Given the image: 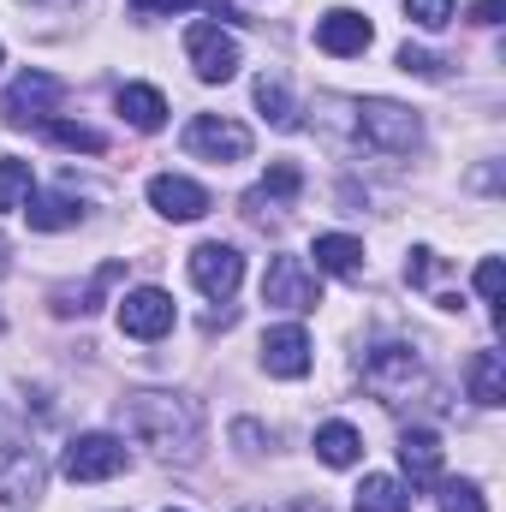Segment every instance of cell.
Instances as JSON below:
<instances>
[{
	"mask_svg": "<svg viewBox=\"0 0 506 512\" xmlns=\"http://www.w3.org/2000/svg\"><path fill=\"white\" fill-rule=\"evenodd\" d=\"M352 507H358V512H411V489H405V483H393V477H364Z\"/></svg>",
	"mask_w": 506,
	"mask_h": 512,
	"instance_id": "cell-22",
	"label": "cell"
},
{
	"mask_svg": "<svg viewBox=\"0 0 506 512\" xmlns=\"http://www.w3.org/2000/svg\"><path fill=\"white\" fill-rule=\"evenodd\" d=\"M185 54H191V66H197L203 84H227L239 72V42L221 24H191L185 30Z\"/></svg>",
	"mask_w": 506,
	"mask_h": 512,
	"instance_id": "cell-9",
	"label": "cell"
},
{
	"mask_svg": "<svg viewBox=\"0 0 506 512\" xmlns=\"http://www.w3.org/2000/svg\"><path fill=\"white\" fill-rule=\"evenodd\" d=\"M120 274H126V262H102L84 286H60V292H54V316H84V310H96L102 292L120 286Z\"/></svg>",
	"mask_w": 506,
	"mask_h": 512,
	"instance_id": "cell-15",
	"label": "cell"
},
{
	"mask_svg": "<svg viewBox=\"0 0 506 512\" xmlns=\"http://www.w3.org/2000/svg\"><path fill=\"white\" fill-rule=\"evenodd\" d=\"M370 18L364 12H352V6H334V12H322L316 18V48L322 54H334V60H352V54H364L370 48Z\"/></svg>",
	"mask_w": 506,
	"mask_h": 512,
	"instance_id": "cell-12",
	"label": "cell"
},
{
	"mask_svg": "<svg viewBox=\"0 0 506 512\" xmlns=\"http://www.w3.org/2000/svg\"><path fill=\"white\" fill-rule=\"evenodd\" d=\"M262 304L274 310H316L322 304V280L304 256H274L262 274Z\"/></svg>",
	"mask_w": 506,
	"mask_h": 512,
	"instance_id": "cell-5",
	"label": "cell"
},
{
	"mask_svg": "<svg viewBox=\"0 0 506 512\" xmlns=\"http://www.w3.org/2000/svg\"><path fill=\"white\" fill-rule=\"evenodd\" d=\"M262 370L268 376H280V382H298V376H310V334L304 328H268L262 334Z\"/></svg>",
	"mask_w": 506,
	"mask_h": 512,
	"instance_id": "cell-14",
	"label": "cell"
},
{
	"mask_svg": "<svg viewBox=\"0 0 506 512\" xmlns=\"http://www.w3.org/2000/svg\"><path fill=\"white\" fill-rule=\"evenodd\" d=\"M399 465L411 483H435L441 477V435L435 429H405L399 435Z\"/></svg>",
	"mask_w": 506,
	"mask_h": 512,
	"instance_id": "cell-16",
	"label": "cell"
},
{
	"mask_svg": "<svg viewBox=\"0 0 506 512\" xmlns=\"http://www.w3.org/2000/svg\"><path fill=\"white\" fill-rule=\"evenodd\" d=\"M405 18L417 30H447L453 24V0H405Z\"/></svg>",
	"mask_w": 506,
	"mask_h": 512,
	"instance_id": "cell-27",
	"label": "cell"
},
{
	"mask_svg": "<svg viewBox=\"0 0 506 512\" xmlns=\"http://www.w3.org/2000/svg\"><path fill=\"white\" fill-rule=\"evenodd\" d=\"M42 131H48L60 149H84V155H96V149H102V131L84 126V120H42Z\"/></svg>",
	"mask_w": 506,
	"mask_h": 512,
	"instance_id": "cell-26",
	"label": "cell"
},
{
	"mask_svg": "<svg viewBox=\"0 0 506 512\" xmlns=\"http://www.w3.org/2000/svg\"><path fill=\"white\" fill-rule=\"evenodd\" d=\"M501 0H477V6H471V24H483V30H489V24H501Z\"/></svg>",
	"mask_w": 506,
	"mask_h": 512,
	"instance_id": "cell-34",
	"label": "cell"
},
{
	"mask_svg": "<svg viewBox=\"0 0 506 512\" xmlns=\"http://www.w3.org/2000/svg\"><path fill=\"white\" fill-rule=\"evenodd\" d=\"M358 376H364V387L376 393L381 405H405L423 387V358L411 346H376V352H364Z\"/></svg>",
	"mask_w": 506,
	"mask_h": 512,
	"instance_id": "cell-3",
	"label": "cell"
},
{
	"mask_svg": "<svg viewBox=\"0 0 506 512\" xmlns=\"http://www.w3.org/2000/svg\"><path fill=\"white\" fill-rule=\"evenodd\" d=\"M120 423L131 441H143L155 459H173V465H191L203 447V405L185 393H131L120 399Z\"/></svg>",
	"mask_w": 506,
	"mask_h": 512,
	"instance_id": "cell-1",
	"label": "cell"
},
{
	"mask_svg": "<svg viewBox=\"0 0 506 512\" xmlns=\"http://www.w3.org/2000/svg\"><path fill=\"white\" fill-rule=\"evenodd\" d=\"M173 322H179V310L161 286H137L120 298V334H131V340H161V334H173Z\"/></svg>",
	"mask_w": 506,
	"mask_h": 512,
	"instance_id": "cell-10",
	"label": "cell"
},
{
	"mask_svg": "<svg viewBox=\"0 0 506 512\" xmlns=\"http://www.w3.org/2000/svg\"><path fill=\"white\" fill-rule=\"evenodd\" d=\"M114 102H120V114H126L131 131H161L167 126V102H161V90H149V84H126Z\"/></svg>",
	"mask_w": 506,
	"mask_h": 512,
	"instance_id": "cell-19",
	"label": "cell"
},
{
	"mask_svg": "<svg viewBox=\"0 0 506 512\" xmlns=\"http://www.w3.org/2000/svg\"><path fill=\"white\" fill-rule=\"evenodd\" d=\"M501 286H506L501 262H495V256H483V262H477V292H483L489 304H501Z\"/></svg>",
	"mask_w": 506,
	"mask_h": 512,
	"instance_id": "cell-30",
	"label": "cell"
},
{
	"mask_svg": "<svg viewBox=\"0 0 506 512\" xmlns=\"http://www.w3.org/2000/svg\"><path fill=\"white\" fill-rule=\"evenodd\" d=\"M233 441H239V453H245V459L262 453V429H256V423H233Z\"/></svg>",
	"mask_w": 506,
	"mask_h": 512,
	"instance_id": "cell-33",
	"label": "cell"
},
{
	"mask_svg": "<svg viewBox=\"0 0 506 512\" xmlns=\"http://www.w3.org/2000/svg\"><path fill=\"white\" fill-rule=\"evenodd\" d=\"M441 512H489L477 483H441Z\"/></svg>",
	"mask_w": 506,
	"mask_h": 512,
	"instance_id": "cell-28",
	"label": "cell"
},
{
	"mask_svg": "<svg viewBox=\"0 0 506 512\" xmlns=\"http://www.w3.org/2000/svg\"><path fill=\"white\" fill-rule=\"evenodd\" d=\"M465 382H471L477 405H506V358L501 352H477L471 370H465Z\"/></svg>",
	"mask_w": 506,
	"mask_h": 512,
	"instance_id": "cell-20",
	"label": "cell"
},
{
	"mask_svg": "<svg viewBox=\"0 0 506 512\" xmlns=\"http://www.w3.org/2000/svg\"><path fill=\"white\" fill-rule=\"evenodd\" d=\"M137 18H173V12H185V6H197V0H126Z\"/></svg>",
	"mask_w": 506,
	"mask_h": 512,
	"instance_id": "cell-32",
	"label": "cell"
},
{
	"mask_svg": "<svg viewBox=\"0 0 506 512\" xmlns=\"http://www.w3.org/2000/svg\"><path fill=\"white\" fill-rule=\"evenodd\" d=\"M352 126H358V143L364 149H381V155H411L423 143V120L387 96H370V102H352Z\"/></svg>",
	"mask_w": 506,
	"mask_h": 512,
	"instance_id": "cell-2",
	"label": "cell"
},
{
	"mask_svg": "<svg viewBox=\"0 0 506 512\" xmlns=\"http://www.w3.org/2000/svg\"><path fill=\"white\" fill-rule=\"evenodd\" d=\"M0 328H6V316H0Z\"/></svg>",
	"mask_w": 506,
	"mask_h": 512,
	"instance_id": "cell-38",
	"label": "cell"
},
{
	"mask_svg": "<svg viewBox=\"0 0 506 512\" xmlns=\"http://www.w3.org/2000/svg\"><path fill=\"white\" fill-rule=\"evenodd\" d=\"M405 280L429 292V286L441 280V256H435V251H411V262H405Z\"/></svg>",
	"mask_w": 506,
	"mask_h": 512,
	"instance_id": "cell-29",
	"label": "cell"
},
{
	"mask_svg": "<svg viewBox=\"0 0 506 512\" xmlns=\"http://www.w3.org/2000/svg\"><path fill=\"white\" fill-rule=\"evenodd\" d=\"M399 66H405V72H417V78H441V60H435V54H423V48H411V42L399 48Z\"/></svg>",
	"mask_w": 506,
	"mask_h": 512,
	"instance_id": "cell-31",
	"label": "cell"
},
{
	"mask_svg": "<svg viewBox=\"0 0 506 512\" xmlns=\"http://www.w3.org/2000/svg\"><path fill=\"white\" fill-rule=\"evenodd\" d=\"M310 256H316V274H340V280H358L364 274V245L346 239V233H322Z\"/></svg>",
	"mask_w": 506,
	"mask_h": 512,
	"instance_id": "cell-17",
	"label": "cell"
},
{
	"mask_svg": "<svg viewBox=\"0 0 506 512\" xmlns=\"http://www.w3.org/2000/svg\"><path fill=\"white\" fill-rule=\"evenodd\" d=\"M30 161H18V155H6L0 161V215H12V209H24L30 203Z\"/></svg>",
	"mask_w": 506,
	"mask_h": 512,
	"instance_id": "cell-25",
	"label": "cell"
},
{
	"mask_svg": "<svg viewBox=\"0 0 506 512\" xmlns=\"http://www.w3.org/2000/svg\"><path fill=\"white\" fill-rule=\"evenodd\" d=\"M185 149L203 155V161H245L251 155V131L239 120H221V114H197L185 126Z\"/></svg>",
	"mask_w": 506,
	"mask_h": 512,
	"instance_id": "cell-11",
	"label": "cell"
},
{
	"mask_svg": "<svg viewBox=\"0 0 506 512\" xmlns=\"http://www.w3.org/2000/svg\"><path fill=\"white\" fill-rule=\"evenodd\" d=\"M60 471H66L72 483H108V477L126 471V441H120V435H78V441L66 447Z\"/></svg>",
	"mask_w": 506,
	"mask_h": 512,
	"instance_id": "cell-7",
	"label": "cell"
},
{
	"mask_svg": "<svg viewBox=\"0 0 506 512\" xmlns=\"http://www.w3.org/2000/svg\"><path fill=\"white\" fill-rule=\"evenodd\" d=\"M191 280H197L203 298L227 304V298L239 292V280H245V256L233 251V245H221V239H209V245L191 251Z\"/></svg>",
	"mask_w": 506,
	"mask_h": 512,
	"instance_id": "cell-8",
	"label": "cell"
},
{
	"mask_svg": "<svg viewBox=\"0 0 506 512\" xmlns=\"http://www.w3.org/2000/svg\"><path fill=\"white\" fill-rule=\"evenodd\" d=\"M286 512H328V507H322V501H292Z\"/></svg>",
	"mask_w": 506,
	"mask_h": 512,
	"instance_id": "cell-35",
	"label": "cell"
},
{
	"mask_svg": "<svg viewBox=\"0 0 506 512\" xmlns=\"http://www.w3.org/2000/svg\"><path fill=\"white\" fill-rule=\"evenodd\" d=\"M24 215H30V227L36 233H60V227H78V203L66 197V191H54V197H36V203H24Z\"/></svg>",
	"mask_w": 506,
	"mask_h": 512,
	"instance_id": "cell-23",
	"label": "cell"
},
{
	"mask_svg": "<svg viewBox=\"0 0 506 512\" xmlns=\"http://www.w3.org/2000/svg\"><path fill=\"white\" fill-rule=\"evenodd\" d=\"M256 108L268 114L274 131H298V108H292V96H286L280 78H256Z\"/></svg>",
	"mask_w": 506,
	"mask_h": 512,
	"instance_id": "cell-24",
	"label": "cell"
},
{
	"mask_svg": "<svg viewBox=\"0 0 506 512\" xmlns=\"http://www.w3.org/2000/svg\"><path fill=\"white\" fill-rule=\"evenodd\" d=\"M60 102H66V84H60V78L24 72V78H12V90L0 96V120H6V126H42V120H54Z\"/></svg>",
	"mask_w": 506,
	"mask_h": 512,
	"instance_id": "cell-4",
	"label": "cell"
},
{
	"mask_svg": "<svg viewBox=\"0 0 506 512\" xmlns=\"http://www.w3.org/2000/svg\"><path fill=\"white\" fill-rule=\"evenodd\" d=\"M42 495V459L24 435L0 429V507H30Z\"/></svg>",
	"mask_w": 506,
	"mask_h": 512,
	"instance_id": "cell-6",
	"label": "cell"
},
{
	"mask_svg": "<svg viewBox=\"0 0 506 512\" xmlns=\"http://www.w3.org/2000/svg\"><path fill=\"white\" fill-rule=\"evenodd\" d=\"M149 203L167 221H203L209 215V191L197 179H185V173H155L149 179Z\"/></svg>",
	"mask_w": 506,
	"mask_h": 512,
	"instance_id": "cell-13",
	"label": "cell"
},
{
	"mask_svg": "<svg viewBox=\"0 0 506 512\" xmlns=\"http://www.w3.org/2000/svg\"><path fill=\"white\" fill-rule=\"evenodd\" d=\"M30 6H66V0H30Z\"/></svg>",
	"mask_w": 506,
	"mask_h": 512,
	"instance_id": "cell-37",
	"label": "cell"
},
{
	"mask_svg": "<svg viewBox=\"0 0 506 512\" xmlns=\"http://www.w3.org/2000/svg\"><path fill=\"white\" fill-rule=\"evenodd\" d=\"M298 191H304V173H298L292 161H274V167L262 173V185L245 197V215H251V209H262V203H292Z\"/></svg>",
	"mask_w": 506,
	"mask_h": 512,
	"instance_id": "cell-21",
	"label": "cell"
},
{
	"mask_svg": "<svg viewBox=\"0 0 506 512\" xmlns=\"http://www.w3.org/2000/svg\"><path fill=\"white\" fill-rule=\"evenodd\" d=\"M6 251H12V245H6V239H0V274H6V268H12V256H6Z\"/></svg>",
	"mask_w": 506,
	"mask_h": 512,
	"instance_id": "cell-36",
	"label": "cell"
},
{
	"mask_svg": "<svg viewBox=\"0 0 506 512\" xmlns=\"http://www.w3.org/2000/svg\"><path fill=\"white\" fill-rule=\"evenodd\" d=\"M316 459L334 465V471H346V465L364 459V435H358L352 423H322V429H316Z\"/></svg>",
	"mask_w": 506,
	"mask_h": 512,
	"instance_id": "cell-18",
	"label": "cell"
}]
</instances>
